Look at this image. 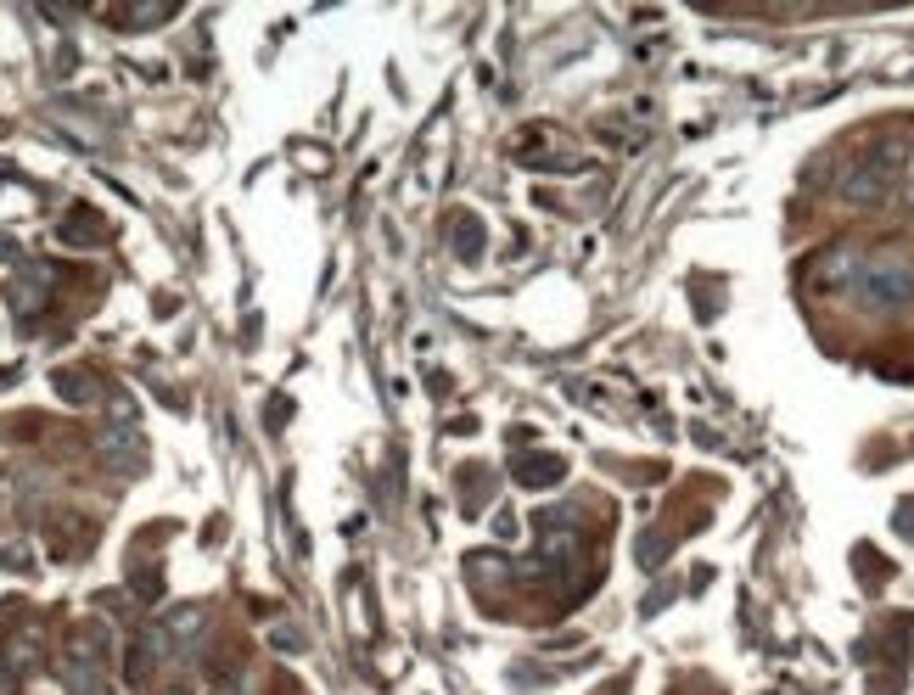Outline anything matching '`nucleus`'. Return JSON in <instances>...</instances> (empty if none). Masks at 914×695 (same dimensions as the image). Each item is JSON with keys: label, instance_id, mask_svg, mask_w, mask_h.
Returning <instances> with one entry per match:
<instances>
[{"label": "nucleus", "instance_id": "nucleus-11", "mask_svg": "<svg viewBox=\"0 0 914 695\" xmlns=\"http://www.w3.org/2000/svg\"><path fill=\"white\" fill-rule=\"evenodd\" d=\"M6 662H12L17 673H23V667H34V662H40V634H34V628H23V634L12 639V656H6Z\"/></svg>", "mask_w": 914, "mask_h": 695}, {"label": "nucleus", "instance_id": "nucleus-3", "mask_svg": "<svg viewBox=\"0 0 914 695\" xmlns=\"http://www.w3.org/2000/svg\"><path fill=\"white\" fill-rule=\"evenodd\" d=\"M174 656V645H169V634H163L158 623H146L141 634L129 639V656H124V679L129 684H146L152 673H158L163 662Z\"/></svg>", "mask_w": 914, "mask_h": 695}, {"label": "nucleus", "instance_id": "nucleus-16", "mask_svg": "<svg viewBox=\"0 0 914 695\" xmlns=\"http://www.w3.org/2000/svg\"><path fill=\"white\" fill-rule=\"evenodd\" d=\"M0 561H6V567H34V555H29V550H23V544H12V550L0 555Z\"/></svg>", "mask_w": 914, "mask_h": 695}, {"label": "nucleus", "instance_id": "nucleus-17", "mask_svg": "<svg viewBox=\"0 0 914 695\" xmlns=\"http://www.w3.org/2000/svg\"><path fill=\"white\" fill-rule=\"evenodd\" d=\"M12 690H17V667L0 662V695H12Z\"/></svg>", "mask_w": 914, "mask_h": 695}, {"label": "nucleus", "instance_id": "nucleus-10", "mask_svg": "<svg viewBox=\"0 0 914 695\" xmlns=\"http://www.w3.org/2000/svg\"><path fill=\"white\" fill-rule=\"evenodd\" d=\"M455 253L460 258H477V253H483V225H477V219H466V213H460V225H455Z\"/></svg>", "mask_w": 914, "mask_h": 695}, {"label": "nucleus", "instance_id": "nucleus-14", "mask_svg": "<svg viewBox=\"0 0 914 695\" xmlns=\"http://www.w3.org/2000/svg\"><path fill=\"white\" fill-rule=\"evenodd\" d=\"M466 567H472V572H483V578H505V572H511V567L500 561V555H472Z\"/></svg>", "mask_w": 914, "mask_h": 695}, {"label": "nucleus", "instance_id": "nucleus-18", "mask_svg": "<svg viewBox=\"0 0 914 695\" xmlns=\"http://www.w3.org/2000/svg\"><path fill=\"white\" fill-rule=\"evenodd\" d=\"M0 258H17V242H12V236H0Z\"/></svg>", "mask_w": 914, "mask_h": 695}, {"label": "nucleus", "instance_id": "nucleus-6", "mask_svg": "<svg viewBox=\"0 0 914 695\" xmlns=\"http://www.w3.org/2000/svg\"><path fill=\"white\" fill-rule=\"evenodd\" d=\"M511 477L522 488H556L561 477H567V460H561V454H516Z\"/></svg>", "mask_w": 914, "mask_h": 695}, {"label": "nucleus", "instance_id": "nucleus-5", "mask_svg": "<svg viewBox=\"0 0 914 695\" xmlns=\"http://www.w3.org/2000/svg\"><path fill=\"white\" fill-rule=\"evenodd\" d=\"M96 454H101V460H107L113 471H141V466H146V443H141V432H135V426H118V421L96 438Z\"/></svg>", "mask_w": 914, "mask_h": 695}, {"label": "nucleus", "instance_id": "nucleus-19", "mask_svg": "<svg viewBox=\"0 0 914 695\" xmlns=\"http://www.w3.org/2000/svg\"><path fill=\"white\" fill-rule=\"evenodd\" d=\"M158 695H191V690H186V684H169V690H158Z\"/></svg>", "mask_w": 914, "mask_h": 695}, {"label": "nucleus", "instance_id": "nucleus-1", "mask_svg": "<svg viewBox=\"0 0 914 695\" xmlns=\"http://www.w3.org/2000/svg\"><path fill=\"white\" fill-rule=\"evenodd\" d=\"M858 303L875 314H892V309H914V264L898 253H875L870 264H858V281H853Z\"/></svg>", "mask_w": 914, "mask_h": 695}, {"label": "nucleus", "instance_id": "nucleus-2", "mask_svg": "<svg viewBox=\"0 0 914 695\" xmlns=\"http://www.w3.org/2000/svg\"><path fill=\"white\" fill-rule=\"evenodd\" d=\"M892 174L881 169V163H870V157H864V163H853V169L842 174V185H836V197L842 202H853V208H881L886 197H892Z\"/></svg>", "mask_w": 914, "mask_h": 695}, {"label": "nucleus", "instance_id": "nucleus-15", "mask_svg": "<svg viewBox=\"0 0 914 695\" xmlns=\"http://www.w3.org/2000/svg\"><path fill=\"white\" fill-rule=\"evenodd\" d=\"M135 595H141V600H158V572H141V578H135Z\"/></svg>", "mask_w": 914, "mask_h": 695}, {"label": "nucleus", "instance_id": "nucleus-4", "mask_svg": "<svg viewBox=\"0 0 914 695\" xmlns=\"http://www.w3.org/2000/svg\"><path fill=\"white\" fill-rule=\"evenodd\" d=\"M62 662H79V667H101L107 673V662H113V628L107 623H79L68 634V651H62Z\"/></svg>", "mask_w": 914, "mask_h": 695}, {"label": "nucleus", "instance_id": "nucleus-12", "mask_svg": "<svg viewBox=\"0 0 914 695\" xmlns=\"http://www.w3.org/2000/svg\"><path fill=\"white\" fill-rule=\"evenodd\" d=\"M124 23H135V29H152V23H169L174 6H129V12H118Z\"/></svg>", "mask_w": 914, "mask_h": 695}, {"label": "nucleus", "instance_id": "nucleus-7", "mask_svg": "<svg viewBox=\"0 0 914 695\" xmlns=\"http://www.w3.org/2000/svg\"><path fill=\"white\" fill-rule=\"evenodd\" d=\"M202 623H208V611H202L197 600H186V606H174L169 617H158V628L169 634V645H174V651H186L191 639L202 634Z\"/></svg>", "mask_w": 914, "mask_h": 695}, {"label": "nucleus", "instance_id": "nucleus-8", "mask_svg": "<svg viewBox=\"0 0 914 695\" xmlns=\"http://www.w3.org/2000/svg\"><path fill=\"white\" fill-rule=\"evenodd\" d=\"M853 281H858V258L853 253H825L814 264V286H819V292H847Z\"/></svg>", "mask_w": 914, "mask_h": 695}, {"label": "nucleus", "instance_id": "nucleus-9", "mask_svg": "<svg viewBox=\"0 0 914 695\" xmlns=\"http://www.w3.org/2000/svg\"><path fill=\"white\" fill-rule=\"evenodd\" d=\"M51 387H57V398H62V404H73V410L96 404V376H90V370H57Z\"/></svg>", "mask_w": 914, "mask_h": 695}, {"label": "nucleus", "instance_id": "nucleus-13", "mask_svg": "<svg viewBox=\"0 0 914 695\" xmlns=\"http://www.w3.org/2000/svg\"><path fill=\"white\" fill-rule=\"evenodd\" d=\"M57 236H62L68 247H96V242H101V230H96V225H62Z\"/></svg>", "mask_w": 914, "mask_h": 695}]
</instances>
